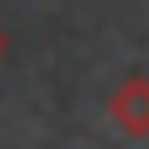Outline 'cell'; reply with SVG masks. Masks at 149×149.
<instances>
[{"instance_id": "6da1fadb", "label": "cell", "mask_w": 149, "mask_h": 149, "mask_svg": "<svg viewBox=\"0 0 149 149\" xmlns=\"http://www.w3.org/2000/svg\"><path fill=\"white\" fill-rule=\"evenodd\" d=\"M107 117L128 139H149V74H128V80L107 96Z\"/></svg>"}, {"instance_id": "7a4b0ae2", "label": "cell", "mask_w": 149, "mask_h": 149, "mask_svg": "<svg viewBox=\"0 0 149 149\" xmlns=\"http://www.w3.org/2000/svg\"><path fill=\"white\" fill-rule=\"evenodd\" d=\"M0 53H6V32H0Z\"/></svg>"}]
</instances>
